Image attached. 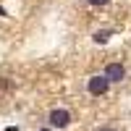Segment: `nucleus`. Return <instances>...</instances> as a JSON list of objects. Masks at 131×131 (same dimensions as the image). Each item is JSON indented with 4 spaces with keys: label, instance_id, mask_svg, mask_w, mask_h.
Returning <instances> with one entry per match:
<instances>
[{
    "label": "nucleus",
    "instance_id": "obj_1",
    "mask_svg": "<svg viewBox=\"0 0 131 131\" xmlns=\"http://www.w3.org/2000/svg\"><path fill=\"white\" fill-rule=\"evenodd\" d=\"M107 89H110V81H107V76H92L89 81H86V92H89L92 97H102L107 94Z\"/></svg>",
    "mask_w": 131,
    "mask_h": 131
},
{
    "label": "nucleus",
    "instance_id": "obj_2",
    "mask_svg": "<svg viewBox=\"0 0 131 131\" xmlns=\"http://www.w3.org/2000/svg\"><path fill=\"white\" fill-rule=\"evenodd\" d=\"M47 121H50V128H66L71 123V113L66 107H55V110H50Z\"/></svg>",
    "mask_w": 131,
    "mask_h": 131
},
{
    "label": "nucleus",
    "instance_id": "obj_3",
    "mask_svg": "<svg viewBox=\"0 0 131 131\" xmlns=\"http://www.w3.org/2000/svg\"><path fill=\"white\" fill-rule=\"evenodd\" d=\"M105 76H107V81H123L126 79V68H123V63H107V68H105Z\"/></svg>",
    "mask_w": 131,
    "mask_h": 131
},
{
    "label": "nucleus",
    "instance_id": "obj_4",
    "mask_svg": "<svg viewBox=\"0 0 131 131\" xmlns=\"http://www.w3.org/2000/svg\"><path fill=\"white\" fill-rule=\"evenodd\" d=\"M110 37H113V29H100V31H94V34H92V39L97 42V45H107Z\"/></svg>",
    "mask_w": 131,
    "mask_h": 131
},
{
    "label": "nucleus",
    "instance_id": "obj_5",
    "mask_svg": "<svg viewBox=\"0 0 131 131\" xmlns=\"http://www.w3.org/2000/svg\"><path fill=\"white\" fill-rule=\"evenodd\" d=\"M86 3H89V5H107L110 0H86Z\"/></svg>",
    "mask_w": 131,
    "mask_h": 131
},
{
    "label": "nucleus",
    "instance_id": "obj_6",
    "mask_svg": "<svg viewBox=\"0 0 131 131\" xmlns=\"http://www.w3.org/2000/svg\"><path fill=\"white\" fill-rule=\"evenodd\" d=\"M5 131H18V128H16V126H10V128H5Z\"/></svg>",
    "mask_w": 131,
    "mask_h": 131
},
{
    "label": "nucleus",
    "instance_id": "obj_7",
    "mask_svg": "<svg viewBox=\"0 0 131 131\" xmlns=\"http://www.w3.org/2000/svg\"><path fill=\"white\" fill-rule=\"evenodd\" d=\"M39 131H52V128H50V126H47V128H39Z\"/></svg>",
    "mask_w": 131,
    "mask_h": 131
},
{
    "label": "nucleus",
    "instance_id": "obj_8",
    "mask_svg": "<svg viewBox=\"0 0 131 131\" xmlns=\"http://www.w3.org/2000/svg\"><path fill=\"white\" fill-rule=\"evenodd\" d=\"M100 131H115V128H100Z\"/></svg>",
    "mask_w": 131,
    "mask_h": 131
}]
</instances>
